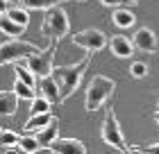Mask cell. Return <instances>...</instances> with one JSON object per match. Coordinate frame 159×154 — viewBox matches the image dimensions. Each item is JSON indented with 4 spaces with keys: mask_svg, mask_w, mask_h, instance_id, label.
<instances>
[{
    "mask_svg": "<svg viewBox=\"0 0 159 154\" xmlns=\"http://www.w3.org/2000/svg\"><path fill=\"white\" fill-rule=\"evenodd\" d=\"M132 43H134V48L143 50V52H155L157 50V36H155L152 30H148V27L136 30V34L132 36Z\"/></svg>",
    "mask_w": 159,
    "mask_h": 154,
    "instance_id": "obj_10",
    "label": "cell"
},
{
    "mask_svg": "<svg viewBox=\"0 0 159 154\" xmlns=\"http://www.w3.org/2000/svg\"><path fill=\"white\" fill-rule=\"evenodd\" d=\"M18 145H20V150L27 152V154H34V152H39V150H41L34 136H20V138H18Z\"/></svg>",
    "mask_w": 159,
    "mask_h": 154,
    "instance_id": "obj_20",
    "label": "cell"
},
{
    "mask_svg": "<svg viewBox=\"0 0 159 154\" xmlns=\"http://www.w3.org/2000/svg\"><path fill=\"white\" fill-rule=\"evenodd\" d=\"M0 30H2L7 36H23L25 25L14 23V20H11L9 16H7V14H2V16H0Z\"/></svg>",
    "mask_w": 159,
    "mask_h": 154,
    "instance_id": "obj_14",
    "label": "cell"
},
{
    "mask_svg": "<svg viewBox=\"0 0 159 154\" xmlns=\"http://www.w3.org/2000/svg\"><path fill=\"white\" fill-rule=\"evenodd\" d=\"M114 89H116L114 79L105 77V75H96V77L89 82V89H86L84 109H86V111H98V109L105 104V100L111 98Z\"/></svg>",
    "mask_w": 159,
    "mask_h": 154,
    "instance_id": "obj_2",
    "label": "cell"
},
{
    "mask_svg": "<svg viewBox=\"0 0 159 154\" xmlns=\"http://www.w3.org/2000/svg\"><path fill=\"white\" fill-rule=\"evenodd\" d=\"M68 14L64 11L61 5H52L46 9V18H43V27L41 32L43 36H50V39H57L59 41L61 36L68 34Z\"/></svg>",
    "mask_w": 159,
    "mask_h": 154,
    "instance_id": "obj_3",
    "label": "cell"
},
{
    "mask_svg": "<svg viewBox=\"0 0 159 154\" xmlns=\"http://www.w3.org/2000/svg\"><path fill=\"white\" fill-rule=\"evenodd\" d=\"M50 118H52V113L50 111H46V113H32V118L25 122V134H32L34 129H41L43 125H48L50 122Z\"/></svg>",
    "mask_w": 159,
    "mask_h": 154,
    "instance_id": "obj_15",
    "label": "cell"
},
{
    "mask_svg": "<svg viewBox=\"0 0 159 154\" xmlns=\"http://www.w3.org/2000/svg\"><path fill=\"white\" fill-rule=\"evenodd\" d=\"M39 91H41V95L50 102V104H52V102H59V89H57V82L52 79V75L41 77V82H39Z\"/></svg>",
    "mask_w": 159,
    "mask_h": 154,
    "instance_id": "obj_12",
    "label": "cell"
},
{
    "mask_svg": "<svg viewBox=\"0 0 159 154\" xmlns=\"http://www.w3.org/2000/svg\"><path fill=\"white\" fill-rule=\"evenodd\" d=\"M73 43L80 48H84L86 52H100L107 46V36L100 30H96V27H89V30H82V32L73 34Z\"/></svg>",
    "mask_w": 159,
    "mask_h": 154,
    "instance_id": "obj_7",
    "label": "cell"
},
{
    "mask_svg": "<svg viewBox=\"0 0 159 154\" xmlns=\"http://www.w3.org/2000/svg\"><path fill=\"white\" fill-rule=\"evenodd\" d=\"M48 150L55 152V154H84L86 152L84 143L75 141V138H55Z\"/></svg>",
    "mask_w": 159,
    "mask_h": 154,
    "instance_id": "obj_8",
    "label": "cell"
},
{
    "mask_svg": "<svg viewBox=\"0 0 159 154\" xmlns=\"http://www.w3.org/2000/svg\"><path fill=\"white\" fill-rule=\"evenodd\" d=\"M18 109V95L11 91H0V116H14Z\"/></svg>",
    "mask_w": 159,
    "mask_h": 154,
    "instance_id": "obj_13",
    "label": "cell"
},
{
    "mask_svg": "<svg viewBox=\"0 0 159 154\" xmlns=\"http://www.w3.org/2000/svg\"><path fill=\"white\" fill-rule=\"evenodd\" d=\"M77 2H84V0H77Z\"/></svg>",
    "mask_w": 159,
    "mask_h": 154,
    "instance_id": "obj_29",
    "label": "cell"
},
{
    "mask_svg": "<svg viewBox=\"0 0 159 154\" xmlns=\"http://www.w3.org/2000/svg\"><path fill=\"white\" fill-rule=\"evenodd\" d=\"M14 64H16V75H18L16 79H20V82H25V84H30L32 89H37V77H34V75H32V73L27 70V68L18 66V61H14Z\"/></svg>",
    "mask_w": 159,
    "mask_h": 154,
    "instance_id": "obj_22",
    "label": "cell"
},
{
    "mask_svg": "<svg viewBox=\"0 0 159 154\" xmlns=\"http://www.w3.org/2000/svg\"><path fill=\"white\" fill-rule=\"evenodd\" d=\"M91 55L93 52H86V57L82 61H77L73 66H57V68H52V79L57 82V89H59V102L68 100L70 95H73V91L80 86V79H82L84 70L89 68L91 64Z\"/></svg>",
    "mask_w": 159,
    "mask_h": 154,
    "instance_id": "obj_1",
    "label": "cell"
},
{
    "mask_svg": "<svg viewBox=\"0 0 159 154\" xmlns=\"http://www.w3.org/2000/svg\"><path fill=\"white\" fill-rule=\"evenodd\" d=\"M114 23H116L118 27H132L136 23V18H134L132 11L123 9V7H116V11H114Z\"/></svg>",
    "mask_w": 159,
    "mask_h": 154,
    "instance_id": "obj_17",
    "label": "cell"
},
{
    "mask_svg": "<svg viewBox=\"0 0 159 154\" xmlns=\"http://www.w3.org/2000/svg\"><path fill=\"white\" fill-rule=\"evenodd\" d=\"M57 50V39H50V46L46 50H39V52H32L25 57V64H27V70L32 73L37 79L46 77L52 73V55Z\"/></svg>",
    "mask_w": 159,
    "mask_h": 154,
    "instance_id": "obj_4",
    "label": "cell"
},
{
    "mask_svg": "<svg viewBox=\"0 0 159 154\" xmlns=\"http://www.w3.org/2000/svg\"><path fill=\"white\" fill-rule=\"evenodd\" d=\"M109 48H111L114 57H118V59H127V57H132V52H134V43L129 41L127 36H123V34L111 36Z\"/></svg>",
    "mask_w": 159,
    "mask_h": 154,
    "instance_id": "obj_11",
    "label": "cell"
},
{
    "mask_svg": "<svg viewBox=\"0 0 159 154\" xmlns=\"http://www.w3.org/2000/svg\"><path fill=\"white\" fill-rule=\"evenodd\" d=\"M30 102H32V109H30L32 113H46V111H50V102L43 98V95H39V98L34 95Z\"/></svg>",
    "mask_w": 159,
    "mask_h": 154,
    "instance_id": "obj_23",
    "label": "cell"
},
{
    "mask_svg": "<svg viewBox=\"0 0 159 154\" xmlns=\"http://www.w3.org/2000/svg\"><path fill=\"white\" fill-rule=\"evenodd\" d=\"M155 122H157V125H159V111H157V113H155Z\"/></svg>",
    "mask_w": 159,
    "mask_h": 154,
    "instance_id": "obj_28",
    "label": "cell"
},
{
    "mask_svg": "<svg viewBox=\"0 0 159 154\" xmlns=\"http://www.w3.org/2000/svg\"><path fill=\"white\" fill-rule=\"evenodd\" d=\"M157 107H159V100H157Z\"/></svg>",
    "mask_w": 159,
    "mask_h": 154,
    "instance_id": "obj_30",
    "label": "cell"
},
{
    "mask_svg": "<svg viewBox=\"0 0 159 154\" xmlns=\"http://www.w3.org/2000/svg\"><path fill=\"white\" fill-rule=\"evenodd\" d=\"M18 134H14L9 129H0V147H14L18 145Z\"/></svg>",
    "mask_w": 159,
    "mask_h": 154,
    "instance_id": "obj_21",
    "label": "cell"
},
{
    "mask_svg": "<svg viewBox=\"0 0 159 154\" xmlns=\"http://www.w3.org/2000/svg\"><path fill=\"white\" fill-rule=\"evenodd\" d=\"M32 52H39V48L34 46V43H30V41H20V39H16V36H14L11 41L0 43V66L20 61V59H25V57L32 55Z\"/></svg>",
    "mask_w": 159,
    "mask_h": 154,
    "instance_id": "obj_5",
    "label": "cell"
},
{
    "mask_svg": "<svg viewBox=\"0 0 159 154\" xmlns=\"http://www.w3.org/2000/svg\"><path fill=\"white\" fill-rule=\"evenodd\" d=\"M100 136H102V141L109 145V147H116L118 152H127V145L123 141V134H120V125L116 120V113L107 111L105 120H102V129H100Z\"/></svg>",
    "mask_w": 159,
    "mask_h": 154,
    "instance_id": "obj_6",
    "label": "cell"
},
{
    "mask_svg": "<svg viewBox=\"0 0 159 154\" xmlns=\"http://www.w3.org/2000/svg\"><path fill=\"white\" fill-rule=\"evenodd\" d=\"M129 75L136 77V79L146 77L148 75V66L143 64V61H132V66H129Z\"/></svg>",
    "mask_w": 159,
    "mask_h": 154,
    "instance_id": "obj_24",
    "label": "cell"
},
{
    "mask_svg": "<svg viewBox=\"0 0 159 154\" xmlns=\"http://www.w3.org/2000/svg\"><path fill=\"white\" fill-rule=\"evenodd\" d=\"M159 154V143H155V145H148V147H143V154Z\"/></svg>",
    "mask_w": 159,
    "mask_h": 154,
    "instance_id": "obj_26",
    "label": "cell"
},
{
    "mask_svg": "<svg viewBox=\"0 0 159 154\" xmlns=\"http://www.w3.org/2000/svg\"><path fill=\"white\" fill-rule=\"evenodd\" d=\"M5 14L14 20V23L25 25V27H27V20H30V16H27V9H25L23 5H9V9H7Z\"/></svg>",
    "mask_w": 159,
    "mask_h": 154,
    "instance_id": "obj_16",
    "label": "cell"
},
{
    "mask_svg": "<svg viewBox=\"0 0 159 154\" xmlns=\"http://www.w3.org/2000/svg\"><path fill=\"white\" fill-rule=\"evenodd\" d=\"M9 5H11V0H0V16L9 9Z\"/></svg>",
    "mask_w": 159,
    "mask_h": 154,
    "instance_id": "obj_27",
    "label": "cell"
},
{
    "mask_svg": "<svg viewBox=\"0 0 159 154\" xmlns=\"http://www.w3.org/2000/svg\"><path fill=\"white\" fill-rule=\"evenodd\" d=\"M14 93L18 95V100H32L34 95V89L30 84H25V82H20V79H16V84H14Z\"/></svg>",
    "mask_w": 159,
    "mask_h": 154,
    "instance_id": "obj_19",
    "label": "cell"
},
{
    "mask_svg": "<svg viewBox=\"0 0 159 154\" xmlns=\"http://www.w3.org/2000/svg\"><path fill=\"white\" fill-rule=\"evenodd\" d=\"M102 5H107V7H132V5H139L136 0H100Z\"/></svg>",
    "mask_w": 159,
    "mask_h": 154,
    "instance_id": "obj_25",
    "label": "cell"
},
{
    "mask_svg": "<svg viewBox=\"0 0 159 154\" xmlns=\"http://www.w3.org/2000/svg\"><path fill=\"white\" fill-rule=\"evenodd\" d=\"M61 2H66V0H20V5L25 9H48V7L61 5Z\"/></svg>",
    "mask_w": 159,
    "mask_h": 154,
    "instance_id": "obj_18",
    "label": "cell"
},
{
    "mask_svg": "<svg viewBox=\"0 0 159 154\" xmlns=\"http://www.w3.org/2000/svg\"><path fill=\"white\" fill-rule=\"evenodd\" d=\"M34 131H37V136H34V138H37L39 147H50V143H52L57 138V134H59V120L52 116L48 125H43L41 129H34Z\"/></svg>",
    "mask_w": 159,
    "mask_h": 154,
    "instance_id": "obj_9",
    "label": "cell"
}]
</instances>
